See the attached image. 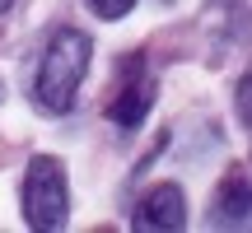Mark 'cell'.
Segmentation results:
<instances>
[{
    "mask_svg": "<svg viewBox=\"0 0 252 233\" xmlns=\"http://www.w3.org/2000/svg\"><path fill=\"white\" fill-rule=\"evenodd\" d=\"M9 5H14V0H0V14H5V9H9Z\"/></svg>",
    "mask_w": 252,
    "mask_h": 233,
    "instance_id": "8",
    "label": "cell"
},
{
    "mask_svg": "<svg viewBox=\"0 0 252 233\" xmlns=\"http://www.w3.org/2000/svg\"><path fill=\"white\" fill-rule=\"evenodd\" d=\"M89 9L98 19H122V14H131V9H135V0H89Z\"/></svg>",
    "mask_w": 252,
    "mask_h": 233,
    "instance_id": "6",
    "label": "cell"
},
{
    "mask_svg": "<svg viewBox=\"0 0 252 233\" xmlns=\"http://www.w3.org/2000/svg\"><path fill=\"white\" fill-rule=\"evenodd\" d=\"M89 61H94V42L80 28L52 33L42 61H37V75H33V98L42 103L47 112H70L75 93H80L84 75H89Z\"/></svg>",
    "mask_w": 252,
    "mask_h": 233,
    "instance_id": "1",
    "label": "cell"
},
{
    "mask_svg": "<svg viewBox=\"0 0 252 233\" xmlns=\"http://www.w3.org/2000/svg\"><path fill=\"white\" fill-rule=\"evenodd\" d=\"M238 121L248 126V80H238Z\"/></svg>",
    "mask_w": 252,
    "mask_h": 233,
    "instance_id": "7",
    "label": "cell"
},
{
    "mask_svg": "<svg viewBox=\"0 0 252 233\" xmlns=\"http://www.w3.org/2000/svg\"><path fill=\"white\" fill-rule=\"evenodd\" d=\"M140 233H182L187 229V196H182L178 182H159L140 196L135 205V219H131Z\"/></svg>",
    "mask_w": 252,
    "mask_h": 233,
    "instance_id": "3",
    "label": "cell"
},
{
    "mask_svg": "<svg viewBox=\"0 0 252 233\" xmlns=\"http://www.w3.org/2000/svg\"><path fill=\"white\" fill-rule=\"evenodd\" d=\"M0 93H5V89H0Z\"/></svg>",
    "mask_w": 252,
    "mask_h": 233,
    "instance_id": "9",
    "label": "cell"
},
{
    "mask_svg": "<svg viewBox=\"0 0 252 233\" xmlns=\"http://www.w3.org/2000/svg\"><path fill=\"white\" fill-rule=\"evenodd\" d=\"M150 108H154V80L140 70V56H131V75H126L122 93L112 98L108 116L122 126V131H135V126H140L145 116H150Z\"/></svg>",
    "mask_w": 252,
    "mask_h": 233,
    "instance_id": "4",
    "label": "cell"
},
{
    "mask_svg": "<svg viewBox=\"0 0 252 233\" xmlns=\"http://www.w3.org/2000/svg\"><path fill=\"white\" fill-rule=\"evenodd\" d=\"M70 215V191H65V168L56 154L28 159L24 173V224L37 233H56Z\"/></svg>",
    "mask_w": 252,
    "mask_h": 233,
    "instance_id": "2",
    "label": "cell"
},
{
    "mask_svg": "<svg viewBox=\"0 0 252 233\" xmlns=\"http://www.w3.org/2000/svg\"><path fill=\"white\" fill-rule=\"evenodd\" d=\"M215 224L224 229H248V173L234 168L220 187V201H215Z\"/></svg>",
    "mask_w": 252,
    "mask_h": 233,
    "instance_id": "5",
    "label": "cell"
}]
</instances>
